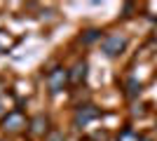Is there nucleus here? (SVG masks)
<instances>
[{
  "label": "nucleus",
  "instance_id": "nucleus-6",
  "mask_svg": "<svg viewBox=\"0 0 157 141\" xmlns=\"http://www.w3.org/2000/svg\"><path fill=\"white\" fill-rule=\"evenodd\" d=\"M31 132H33V134H38V136L47 132V118H45V115H35V118L31 120Z\"/></svg>",
  "mask_w": 157,
  "mask_h": 141
},
{
  "label": "nucleus",
  "instance_id": "nucleus-7",
  "mask_svg": "<svg viewBox=\"0 0 157 141\" xmlns=\"http://www.w3.org/2000/svg\"><path fill=\"white\" fill-rule=\"evenodd\" d=\"M117 141H141V136H138L131 127H124V129L117 134Z\"/></svg>",
  "mask_w": 157,
  "mask_h": 141
},
{
  "label": "nucleus",
  "instance_id": "nucleus-9",
  "mask_svg": "<svg viewBox=\"0 0 157 141\" xmlns=\"http://www.w3.org/2000/svg\"><path fill=\"white\" fill-rule=\"evenodd\" d=\"M138 92H141V85H138L136 80H129V82H127V94H129V96H136Z\"/></svg>",
  "mask_w": 157,
  "mask_h": 141
},
{
  "label": "nucleus",
  "instance_id": "nucleus-5",
  "mask_svg": "<svg viewBox=\"0 0 157 141\" xmlns=\"http://www.w3.org/2000/svg\"><path fill=\"white\" fill-rule=\"evenodd\" d=\"M85 75H87V61H78V64L73 66V71L68 73V80L78 85V82L85 80Z\"/></svg>",
  "mask_w": 157,
  "mask_h": 141
},
{
  "label": "nucleus",
  "instance_id": "nucleus-10",
  "mask_svg": "<svg viewBox=\"0 0 157 141\" xmlns=\"http://www.w3.org/2000/svg\"><path fill=\"white\" fill-rule=\"evenodd\" d=\"M47 141H66V139H63V134H61V132H52Z\"/></svg>",
  "mask_w": 157,
  "mask_h": 141
},
{
  "label": "nucleus",
  "instance_id": "nucleus-3",
  "mask_svg": "<svg viewBox=\"0 0 157 141\" xmlns=\"http://www.w3.org/2000/svg\"><path fill=\"white\" fill-rule=\"evenodd\" d=\"M98 118V108L94 106H80L78 113H75V118H73V125L75 127H85V125H89L92 120H96Z\"/></svg>",
  "mask_w": 157,
  "mask_h": 141
},
{
  "label": "nucleus",
  "instance_id": "nucleus-4",
  "mask_svg": "<svg viewBox=\"0 0 157 141\" xmlns=\"http://www.w3.org/2000/svg\"><path fill=\"white\" fill-rule=\"evenodd\" d=\"M26 127V118L21 111H12V113L5 115V120H2V129L5 132H19V129Z\"/></svg>",
  "mask_w": 157,
  "mask_h": 141
},
{
  "label": "nucleus",
  "instance_id": "nucleus-11",
  "mask_svg": "<svg viewBox=\"0 0 157 141\" xmlns=\"http://www.w3.org/2000/svg\"><path fill=\"white\" fill-rule=\"evenodd\" d=\"M141 141H152V139H141Z\"/></svg>",
  "mask_w": 157,
  "mask_h": 141
},
{
  "label": "nucleus",
  "instance_id": "nucleus-8",
  "mask_svg": "<svg viewBox=\"0 0 157 141\" xmlns=\"http://www.w3.org/2000/svg\"><path fill=\"white\" fill-rule=\"evenodd\" d=\"M98 38H101V33H98V31H87V33L82 35V42H85V45H89V42L98 40Z\"/></svg>",
  "mask_w": 157,
  "mask_h": 141
},
{
  "label": "nucleus",
  "instance_id": "nucleus-2",
  "mask_svg": "<svg viewBox=\"0 0 157 141\" xmlns=\"http://www.w3.org/2000/svg\"><path fill=\"white\" fill-rule=\"evenodd\" d=\"M66 82H68V71L66 68H54L49 73V78H47V85H49V92L52 94H59L66 87Z\"/></svg>",
  "mask_w": 157,
  "mask_h": 141
},
{
  "label": "nucleus",
  "instance_id": "nucleus-12",
  "mask_svg": "<svg viewBox=\"0 0 157 141\" xmlns=\"http://www.w3.org/2000/svg\"><path fill=\"white\" fill-rule=\"evenodd\" d=\"M0 111H2V104H0Z\"/></svg>",
  "mask_w": 157,
  "mask_h": 141
},
{
  "label": "nucleus",
  "instance_id": "nucleus-1",
  "mask_svg": "<svg viewBox=\"0 0 157 141\" xmlns=\"http://www.w3.org/2000/svg\"><path fill=\"white\" fill-rule=\"evenodd\" d=\"M124 47H127V38H124V35H120V33L105 35L103 42H101V49H103L105 57H117Z\"/></svg>",
  "mask_w": 157,
  "mask_h": 141
}]
</instances>
